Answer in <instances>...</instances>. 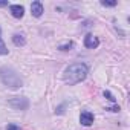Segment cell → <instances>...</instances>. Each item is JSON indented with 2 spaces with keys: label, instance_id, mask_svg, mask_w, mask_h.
I'll return each mask as SVG.
<instances>
[{
  "label": "cell",
  "instance_id": "cell-1",
  "mask_svg": "<svg viewBox=\"0 0 130 130\" xmlns=\"http://www.w3.org/2000/svg\"><path fill=\"white\" fill-rule=\"evenodd\" d=\"M86 77H87V66H86V64H83V63L71 64V66L64 71V74H63L64 83L69 84V86H74V84L81 83Z\"/></svg>",
  "mask_w": 130,
  "mask_h": 130
},
{
  "label": "cell",
  "instance_id": "cell-2",
  "mask_svg": "<svg viewBox=\"0 0 130 130\" xmlns=\"http://www.w3.org/2000/svg\"><path fill=\"white\" fill-rule=\"evenodd\" d=\"M0 78H2V81H3L6 86H9V87H12V89H17V87L22 86V78H20V75H19L15 71L9 69V68H2V69H0Z\"/></svg>",
  "mask_w": 130,
  "mask_h": 130
},
{
  "label": "cell",
  "instance_id": "cell-3",
  "mask_svg": "<svg viewBox=\"0 0 130 130\" xmlns=\"http://www.w3.org/2000/svg\"><path fill=\"white\" fill-rule=\"evenodd\" d=\"M98 44H100V40H98L95 35L87 34V35L84 37V46H86V47H89V49H95Z\"/></svg>",
  "mask_w": 130,
  "mask_h": 130
},
{
  "label": "cell",
  "instance_id": "cell-4",
  "mask_svg": "<svg viewBox=\"0 0 130 130\" xmlns=\"http://www.w3.org/2000/svg\"><path fill=\"white\" fill-rule=\"evenodd\" d=\"M9 11H11V14H12L15 19H22L23 14H25V8H23L22 5H11Z\"/></svg>",
  "mask_w": 130,
  "mask_h": 130
},
{
  "label": "cell",
  "instance_id": "cell-5",
  "mask_svg": "<svg viewBox=\"0 0 130 130\" xmlns=\"http://www.w3.org/2000/svg\"><path fill=\"white\" fill-rule=\"evenodd\" d=\"M80 122H81L83 125H90V124L93 122V115H92L90 112H81V115H80Z\"/></svg>",
  "mask_w": 130,
  "mask_h": 130
},
{
  "label": "cell",
  "instance_id": "cell-6",
  "mask_svg": "<svg viewBox=\"0 0 130 130\" xmlns=\"http://www.w3.org/2000/svg\"><path fill=\"white\" fill-rule=\"evenodd\" d=\"M31 12H32L34 17H40L43 14V5H41V2H34L31 5Z\"/></svg>",
  "mask_w": 130,
  "mask_h": 130
},
{
  "label": "cell",
  "instance_id": "cell-7",
  "mask_svg": "<svg viewBox=\"0 0 130 130\" xmlns=\"http://www.w3.org/2000/svg\"><path fill=\"white\" fill-rule=\"evenodd\" d=\"M12 41H14L15 46H25V38H23V35L15 34V35L12 37Z\"/></svg>",
  "mask_w": 130,
  "mask_h": 130
},
{
  "label": "cell",
  "instance_id": "cell-8",
  "mask_svg": "<svg viewBox=\"0 0 130 130\" xmlns=\"http://www.w3.org/2000/svg\"><path fill=\"white\" fill-rule=\"evenodd\" d=\"M8 54V47H6V44L3 43V40L0 38V55H6Z\"/></svg>",
  "mask_w": 130,
  "mask_h": 130
},
{
  "label": "cell",
  "instance_id": "cell-9",
  "mask_svg": "<svg viewBox=\"0 0 130 130\" xmlns=\"http://www.w3.org/2000/svg\"><path fill=\"white\" fill-rule=\"evenodd\" d=\"M104 96H106V98H107L109 101H112V103L115 101V96H113V95H112L110 92H104Z\"/></svg>",
  "mask_w": 130,
  "mask_h": 130
},
{
  "label": "cell",
  "instance_id": "cell-10",
  "mask_svg": "<svg viewBox=\"0 0 130 130\" xmlns=\"http://www.w3.org/2000/svg\"><path fill=\"white\" fill-rule=\"evenodd\" d=\"M101 5H103V6H115V5H116V2H106V0H103Z\"/></svg>",
  "mask_w": 130,
  "mask_h": 130
},
{
  "label": "cell",
  "instance_id": "cell-11",
  "mask_svg": "<svg viewBox=\"0 0 130 130\" xmlns=\"http://www.w3.org/2000/svg\"><path fill=\"white\" fill-rule=\"evenodd\" d=\"M8 130H20V127L15 125V124H9V125H8Z\"/></svg>",
  "mask_w": 130,
  "mask_h": 130
},
{
  "label": "cell",
  "instance_id": "cell-12",
  "mask_svg": "<svg viewBox=\"0 0 130 130\" xmlns=\"http://www.w3.org/2000/svg\"><path fill=\"white\" fill-rule=\"evenodd\" d=\"M72 46H74V44L69 43V44H66V46H60V49H61V51H69V47H72Z\"/></svg>",
  "mask_w": 130,
  "mask_h": 130
},
{
  "label": "cell",
  "instance_id": "cell-13",
  "mask_svg": "<svg viewBox=\"0 0 130 130\" xmlns=\"http://www.w3.org/2000/svg\"><path fill=\"white\" fill-rule=\"evenodd\" d=\"M8 5V2H0V6H6Z\"/></svg>",
  "mask_w": 130,
  "mask_h": 130
}]
</instances>
